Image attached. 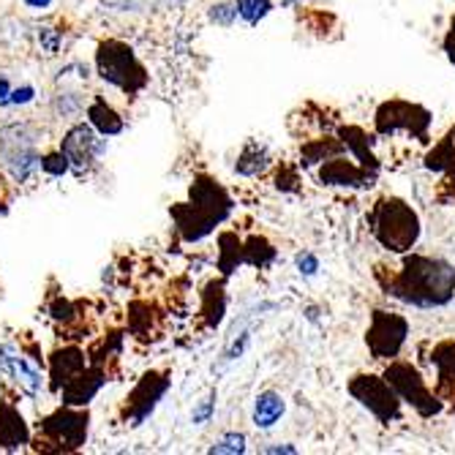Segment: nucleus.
Returning <instances> with one entry per match:
<instances>
[{"mask_svg":"<svg viewBox=\"0 0 455 455\" xmlns=\"http://www.w3.org/2000/svg\"><path fill=\"white\" fill-rule=\"evenodd\" d=\"M243 450H245V436L243 434H229L211 452H243Z\"/></svg>","mask_w":455,"mask_h":455,"instance_id":"nucleus-31","label":"nucleus"},{"mask_svg":"<svg viewBox=\"0 0 455 455\" xmlns=\"http://www.w3.org/2000/svg\"><path fill=\"white\" fill-rule=\"evenodd\" d=\"M88 411L58 409L55 415L38 423V442L36 450H52V452H71L79 450L88 439Z\"/></svg>","mask_w":455,"mask_h":455,"instance_id":"nucleus-8","label":"nucleus"},{"mask_svg":"<svg viewBox=\"0 0 455 455\" xmlns=\"http://www.w3.org/2000/svg\"><path fill=\"white\" fill-rule=\"evenodd\" d=\"M339 137L344 140L349 156L360 164V167H365L368 172L379 175V158L374 153V145H377V134H368L363 126H357V123H347V126H339Z\"/></svg>","mask_w":455,"mask_h":455,"instance_id":"nucleus-14","label":"nucleus"},{"mask_svg":"<svg viewBox=\"0 0 455 455\" xmlns=\"http://www.w3.org/2000/svg\"><path fill=\"white\" fill-rule=\"evenodd\" d=\"M368 227L374 240L390 254H406L420 240V216L401 196H379L368 211Z\"/></svg>","mask_w":455,"mask_h":455,"instance_id":"nucleus-3","label":"nucleus"},{"mask_svg":"<svg viewBox=\"0 0 455 455\" xmlns=\"http://www.w3.org/2000/svg\"><path fill=\"white\" fill-rule=\"evenodd\" d=\"M52 316H55L58 322H71V319H74L71 303H68V300H58V303L52 306Z\"/></svg>","mask_w":455,"mask_h":455,"instance_id":"nucleus-35","label":"nucleus"},{"mask_svg":"<svg viewBox=\"0 0 455 455\" xmlns=\"http://www.w3.org/2000/svg\"><path fill=\"white\" fill-rule=\"evenodd\" d=\"M68 167H71V161L66 158V153H63V150H60V153H50V156L41 158V170H44L47 175H52V178L66 175V172H68Z\"/></svg>","mask_w":455,"mask_h":455,"instance_id":"nucleus-29","label":"nucleus"},{"mask_svg":"<svg viewBox=\"0 0 455 455\" xmlns=\"http://www.w3.org/2000/svg\"><path fill=\"white\" fill-rule=\"evenodd\" d=\"M28 442H30V431L22 415L12 403H0V447L17 450Z\"/></svg>","mask_w":455,"mask_h":455,"instance_id":"nucleus-18","label":"nucleus"},{"mask_svg":"<svg viewBox=\"0 0 455 455\" xmlns=\"http://www.w3.org/2000/svg\"><path fill=\"white\" fill-rule=\"evenodd\" d=\"M9 170H12V175H14V180L17 183H25L28 178H30V172L36 170V164H38V156L28 148V150H20V153H14L9 161Z\"/></svg>","mask_w":455,"mask_h":455,"instance_id":"nucleus-28","label":"nucleus"},{"mask_svg":"<svg viewBox=\"0 0 455 455\" xmlns=\"http://www.w3.org/2000/svg\"><path fill=\"white\" fill-rule=\"evenodd\" d=\"M232 213V196L224 186L211 178H196L191 186V199L172 208V219L186 243L208 237Z\"/></svg>","mask_w":455,"mask_h":455,"instance_id":"nucleus-2","label":"nucleus"},{"mask_svg":"<svg viewBox=\"0 0 455 455\" xmlns=\"http://www.w3.org/2000/svg\"><path fill=\"white\" fill-rule=\"evenodd\" d=\"M28 6H33V9H44V6H50L52 0H25Z\"/></svg>","mask_w":455,"mask_h":455,"instance_id":"nucleus-39","label":"nucleus"},{"mask_svg":"<svg viewBox=\"0 0 455 455\" xmlns=\"http://www.w3.org/2000/svg\"><path fill=\"white\" fill-rule=\"evenodd\" d=\"M398 267L377 265L374 275L385 295L418 308H439L455 298V265L428 254H401Z\"/></svg>","mask_w":455,"mask_h":455,"instance_id":"nucleus-1","label":"nucleus"},{"mask_svg":"<svg viewBox=\"0 0 455 455\" xmlns=\"http://www.w3.org/2000/svg\"><path fill=\"white\" fill-rule=\"evenodd\" d=\"M88 117H91V123H93V126H96L104 137H115V134L123 132V120H120V115H117L104 99H96V101L88 107Z\"/></svg>","mask_w":455,"mask_h":455,"instance_id":"nucleus-22","label":"nucleus"},{"mask_svg":"<svg viewBox=\"0 0 455 455\" xmlns=\"http://www.w3.org/2000/svg\"><path fill=\"white\" fill-rule=\"evenodd\" d=\"M431 109L406 101V99H387L377 107L374 112V134L377 137H395L406 134L418 142H428V129H431Z\"/></svg>","mask_w":455,"mask_h":455,"instance_id":"nucleus-4","label":"nucleus"},{"mask_svg":"<svg viewBox=\"0 0 455 455\" xmlns=\"http://www.w3.org/2000/svg\"><path fill=\"white\" fill-rule=\"evenodd\" d=\"M96 66L101 79L126 93H140L148 85V74L137 60L134 50L120 44V41H104L96 52Z\"/></svg>","mask_w":455,"mask_h":455,"instance_id":"nucleus-7","label":"nucleus"},{"mask_svg":"<svg viewBox=\"0 0 455 455\" xmlns=\"http://www.w3.org/2000/svg\"><path fill=\"white\" fill-rule=\"evenodd\" d=\"M423 167L431 172H442L455 178V126H450L444 132V137L428 148V153L423 156Z\"/></svg>","mask_w":455,"mask_h":455,"instance_id":"nucleus-19","label":"nucleus"},{"mask_svg":"<svg viewBox=\"0 0 455 455\" xmlns=\"http://www.w3.org/2000/svg\"><path fill=\"white\" fill-rule=\"evenodd\" d=\"M442 52H444V58L455 66V14H452L450 22H447L444 38H442Z\"/></svg>","mask_w":455,"mask_h":455,"instance_id":"nucleus-32","label":"nucleus"},{"mask_svg":"<svg viewBox=\"0 0 455 455\" xmlns=\"http://www.w3.org/2000/svg\"><path fill=\"white\" fill-rule=\"evenodd\" d=\"M283 6H295V4H303V0H281Z\"/></svg>","mask_w":455,"mask_h":455,"instance_id":"nucleus-40","label":"nucleus"},{"mask_svg":"<svg viewBox=\"0 0 455 455\" xmlns=\"http://www.w3.org/2000/svg\"><path fill=\"white\" fill-rule=\"evenodd\" d=\"M349 395L368 409L382 426H390L395 420H401V409L403 401L398 398V393L393 390V385L385 379V374H371V371H357L355 377H349L347 382Z\"/></svg>","mask_w":455,"mask_h":455,"instance_id":"nucleus-6","label":"nucleus"},{"mask_svg":"<svg viewBox=\"0 0 455 455\" xmlns=\"http://www.w3.org/2000/svg\"><path fill=\"white\" fill-rule=\"evenodd\" d=\"M104 385L101 368H85L82 374H76L68 385L60 387V398L66 406H85Z\"/></svg>","mask_w":455,"mask_h":455,"instance_id":"nucleus-16","label":"nucleus"},{"mask_svg":"<svg viewBox=\"0 0 455 455\" xmlns=\"http://www.w3.org/2000/svg\"><path fill=\"white\" fill-rule=\"evenodd\" d=\"M428 363L436 368V395L442 403H455V341H436L431 347Z\"/></svg>","mask_w":455,"mask_h":455,"instance_id":"nucleus-13","label":"nucleus"},{"mask_svg":"<svg viewBox=\"0 0 455 455\" xmlns=\"http://www.w3.org/2000/svg\"><path fill=\"white\" fill-rule=\"evenodd\" d=\"M349 153L344 140L336 134V137H330V134H322V137H314V140H306L300 145V167L311 170V167H319L322 161L327 158H336V156H344Z\"/></svg>","mask_w":455,"mask_h":455,"instance_id":"nucleus-17","label":"nucleus"},{"mask_svg":"<svg viewBox=\"0 0 455 455\" xmlns=\"http://www.w3.org/2000/svg\"><path fill=\"white\" fill-rule=\"evenodd\" d=\"M436 199H439L442 204H455V178L444 175L442 186L436 188Z\"/></svg>","mask_w":455,"mask_h":455,"instance_id":"nucleus-34","label":"nucleus"},{"mask_svg":"<svg viewBox=\"0 0 455 455\" xmlns=\"http://www.w3.org/2000/svg\"><path fill=\"white\" fill-rule=\"evenodd\" d=\"M273 257H275V248H273L265 237L254 235V237L243 240V259H245L248 265L265 267V265L273 262Z\"/></svg>","mask_w":455,"mask_h":455,"instance_id":"nucleus-24","label":"nucleus"},{"mask_svg":"<svg viewBox=\"0 0 455 455\" xmlns=\"http://www.w3.org/2000/svg\"><path fill=\"white\" fill-rule=\"evenodd\" d=\"M0 365H4L12 377H17V379H20L30 393H36V390L41 387L38 374H36L33 368H28V365H25V360H22V357H0Z\"/></svg>","mask_w":455,"mask_h":455,"instance_id":"nucleus-25","label":"nucleus"},{"mask_svg":"<svg viewBox=\"0 0 455 455\" xmlns=\"http://www.w3.org/2000/svg\"><path fill=\"white\" fill-rule=\"evenodd\" d=\"M224 289L221 283H211L208 289H204V306H202V314L208 316V324H219L221 316H224Z\"/></svg>","mask_w":455,"mask_h":455,"instance_id":"nucleus-26","label":"nucleus"},{"mask_svg":"<svg viewBox=\"0 0 455 455\" xmlns=\"http://www.w3.org/2000/svg\"><path fill=\"white\" fill-rule=\"evenodd\" d=\"M9 96H12L9 79H6V76H0V104H9Z\"/></svg>","mask_w":455,"mask_h":455,"instance_id":"nucleus-38","label":"nucleus"},{"mask_svg":"<svg viewBox=\"0 0 455 455\" xmlns=\"http://www.w3.org/2000/svg\"><path fill=\"white\" fill-rule=\"evenodd\" d=\"M377 178L379 175L360 167L349 153L327 158L316 167V180L330 188H371L377 183Z\"/></svg>","mask_w":455,"mask_h":455,"instance_id":"nucleus-10","label":"nucleus"},{"mask_svg":"<svg viewBox=\"0 0 455 455\" xmlns=\"http://www.w3.org/2000/svg\"><path fill=\"white\" fill-rule=\"evenodd\" d=\"M219 245H221V251H219V267L224 270V275H229L232 270H237V265H243V240L232 232H224L219 237Z\"/></svg>","mask_w":455,"mask_h":455,"instance_id":"nucleus-23","label":"nucleus"},{"mask_svg":"<svg viewBox=\"0 0 455 455\" xmlns=\"http://www.w3.org/2000/svg\"><path fill=\"white\" fill-rule=\"evenodd\" d=\"M30 99H33V88H22L9 96V104H28Z\"/></svg>","mask_w":455,"mask_h":455,"instance_id":"nucleus-37","label":"nucleus"},{"mask_svg":"<svg viewBox=\"0 0 455 455\" xmlns=\"http://www.w3.org/2000/svg\"><path fill=\"white\" fill-rule=\"evenodd\" d=\"M283 398L273 390H265L257 395V403H254V426L257 428H273L281 418H283Z\"/></svg>","mask_w":455,"mask_h":455,"instance_id":"nucleus-20","label":"nucleus"},{"mask_svg":"<svg viewBox=\"0 0 455 455\" xmlns=\"http://www.w3.org/2000/svg\"><path fill=\"white\" fill-rule=\"evenodd\" d=\"M235 9L248 25H257L270 14L273 4H270V0H235Z\"/></svg>","mask_w":455,"mask_h":455,"instance_id":"nucleus-27","label":"nucleus"},{"mask_svg":"<svg viewBox=\"0 0 455 455\" xmlns=\"http://www.w3.org/2000/svg\"><path fill=\"white\" fill-rule=\"evenodd\" d=\"M170 390V379L164 374H156V371H150V374H145L140 379V385L132 390V395L126 398V420L132 426H140L150 411L156 409V403L161 401V395Z\"/></svg>","mask_w":455,"mask_h":455,"instance_id":"nucleus-11","label":"nucleus"},{"mask_svg":"<svg viewBox=\"0 0 455 455\" xmlns=\"http://www.w3.org/2000/svg\"><path fill=\"white\" fill-rule=\"evenodd\" d=\"M235 17H237V9H235V6H227V4H219V6H213V12H211V20L219 22V25H232Z\"/></svg>","mask_w":455,"mask_h":455,"instance_id":"nucleus-33","label":"nucleus"},{"mask_svg":"<svg viewBox=\"0 0 455 455\" xmlns=\"http://www.w3.org/2000/svg\"><path fill=\"white\" fill-rule=\"evenodd\" d=\"M60 150H63L66 158L71 161V167L85 170V167H91V161H96V156L104 150V142L96 140V134H93L91 126H85V123H79V126L68 129V134L63 137Z\"/></svg>","mask_w":455,"mask_h":455,"instance_id":"nucleus-12","label":"nucleus"},{"mask_svg":"<svg viewBox=\"0 0 455 455\" xmlns=\"http://www.w3.org/2000/svg\"><path fill=\"white\" fill-rule=\"evenodd\" d=\"M298 265H300V273H306V275L316 273V259H314L311 254H303V257H298Z\"/></svg>","mask_w":455,"mask_h":455,"instance_id":"nucleus-36","label":"nucleus"},{"mask_svg":"<svg viewBox=\"0 0 455 455\" xmlns=\"http://www.w3.org/2000/svg\"><path fill=\"white\" fill-rule=\"evenodd\" d=\"M409 339V319L403 314L374 308L365 330V347L374 360H395Z\"/></svg>","mask_w":455,"mask_h":455,"instance_id":"nucleus-9","label":"nucleus"},{"mask_svg":"<svg viewBox=\"0 0 455 455\" xmlns=\"http://www.w3.org/2000/svg\"><path fill=\"white\" fill-rule=\"evenodd\" d=\"M267 167H270V153H267V148L259 145V142H248V145L243 148V153L237 156V164H235V170H237L240 175H245V178H257V175H262Z\"/></svg>","mask_w":455,"mask_h":455,"instance_id":"nucleus-21","label":"nucleus"},{"mask_svg":"<svg viewBox=\"0 0 455 455\" xmlns=\"http://www.w3.org/2000/svg\"><path fill=\"white\" fill-rule=\"evenodd\" d=\"M385 379L393 385V390L398 393V398L418 411L420 418H436L444 409L442 398L436 395V390L428 387L426 377L420 374V368L409 360H387V368L382 371Z\"/></svg>","mask_w":455,"mask_h":455,"instance_id":"nucleus-5","label":"nucleus"},{"mask_svg":"<svg viewBox=\"0 0 455 455\" xmlns=\"http://www.w3.org/2000/svg\"><path fill=\"white\" fill-rule=\"evenodd\" d=\"M85 371V352L79 347H63L50 357V377H52V390L60 393L63 385H68L76 374Z\"/></svg>","mask_w":455,"mask_h":455,"instance_id":"nucleus-15","label":"nucleus"},{"mask_svg":"<svg viewBox=\"0 0 455 455\" xmlns=\"http://www.w3.org/2000/svg\"><path fill=\"white\" fill-rule=\"evenodd\" d=\"M300 178H298V170L295 167H286V164H281V170H278V175H275V186L281 188V191H298L300 186Z\"/></svg>","mask_w":455,"mask_h":455,"instance_id":"nucleus-30","label":"nucleus"}]
</instances>
